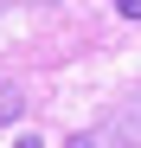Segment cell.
I'll return each instance as SVG.
<instances>
[{"label":"cell","instance_id":"obj_2","mask_svg":"<svg viewBox=\"0 0 141 148\" xmlns=\"http://www.w3.org/2000/svg\"><path fill=\"white\" fill-rule=\"evenodd\" d=\"M109 7L122 13V19H141V0H109Z\"/></svg>","mask_w":141,"mask_h":148},{"label":"cell","instance_id":"obj_3","mask_svg":"<svg viewBox=\"0 0 141 148\" xmlns=\"http://www.w3.org/2000/svg\"><path fill=\"white\" fill-rule=\"evenodd\" d=\"M64 148H96V142H90V135H70V142H64Z\"/></svg>","mask_w":141,"mask_h":148},{"label":"cell","instance_id":"obj_1","mask_svg":"<svg viewBox=\"0 0 141 148\" xmlns=\"http://www.w3.org/2000/svg\"><path fill=\"white\" fill-rule=\"evenodd\" d=\"M13 116H19V84L0 77V122H13Z\"/></svg>","mask_w":141,"mask_h":148},{"label":"cell","instance_id":"obj_4","mask_svg":"<svg viewBox=\"0 0 141 148\" xmlns=\"http://www.w3.org/2000/svg\"><path fill=\"white\" fill-rule=\"evenodd\" d=\"M13 148H45V142H39V135H19V142H13Z\"/></svg>","mask_w":141,"mask_h":148}]
</instances>
